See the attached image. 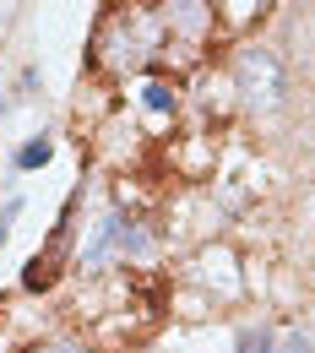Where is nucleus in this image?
Listing matches in <instances>:
<instances>
[{
  "label": "nucleus",
  "instance_id": "obj_1",
  "mask_svg": "<svg viewBox=\"0 0 315 353\" xmlns=\"http://www.w3.org/2000/svg\"><path fill=\"white\" fill-rule=\"evenodd\" d=\"M163 49V22L158 11H114L98 33V65L109 77H131Z\"/></svg>",
  "mask_w": 315,
  "mask_h": 353
},
{
  "label": "nucleus",
  "instance_id": "obj_2",
  "mask_svg": "<svg viewBox=\"0 0 315 353\" xmlns=\"http://www.w3.org/2000/svg\"><path fill=\"white\" fill-rule=\"evenodd\" d=\"M158 22L169 33V49L185 44V49H201L212 39L218 17H212V0H158Z\"/></svg>",
  "mask_w": 315,
  "mask_h": 353
},
{
  "label": "nucleus",
  "instance_id": "obj_3",
  "mask_svg": "<svg viewBox=\"0 0 315 353\" xmlns=\"http://www.w3.org/2000/svg\"><path fill=\"white\" fill-rule=\"evenodd\" d=\"M234 82L245 92V103H256V109H277L283 103V65L267 49H245L234 60Z\"/></svg>",
  "mask_w": 315,
  "mask_h": 353
},
{
  "label": "nucleus",
  "instance_id": "obj_4",
  "mask_svg": "<svg viewBox=\"0 0 315 353\" xmlns=\"http://www.w3.org/2000/svg\"><path fill=\"white\" fill-rule=\"evenodd\" d=\"M152 250V234H147V223H136V218H103L98 223V239H92V250H88V266H103V261H114V256H147Z\"/></svg>",
  "mask_w": 315,
  "mask_h": 353
},
{
  "label": "nucleus",
  "instance_id": "obj_5",
  "mask_svg": "<svg viewBox=\"0 0 315 353\" xmlns=\"http://www.w3.org/2000/svg\"><path fill=\"white\" fill-rule=\"evenodd\" d=\"M261 11H267V0H212V17H218L223 28H234V33H245Z\"/></svg>",
  "mask_w": 315,
  "mask_h": 353
},
{
  "label": "nucleus",
  "instance_id": "obj_6",
  "mask_svg": "<svg viewBox=\"0 0 315 353\" xmlns=\"http://www.w3.org/2000/svg\"><path fill=\"white\" fill-rule=\"evenodd\" d=\"M60 245H65V228L54 234L49 256H33V261H28V272H22V288H49V283H54V272H60Z\"/></svg>",
  "mask_w": 315,
  "mask_h": 353
},
{
  "label": "nucleus",
  "instance_id": "obj_7",
  "mask_svg": "<svg viewBox=\"0 0 315 353\" xmlns=\"http://www.w3.org/2000/svg\"><path fill=\"white\" fill-rule=\"evenodd\" d=\"M141 103H147L152 114H174V109H180V88H174L169 77H147V82H141Z\"/></svg>",
  "mask_w": 315,
  "mask_h": 353
},
{
  "label": "nucleus",
  "instance_id": "obj_8",
  "mask_svg": "<svg viewBox=\"0 0 315 353\" xmlns=\"http://www.w3.org/2000/svg\"><path fill=\"white\" fill-rule=\"evenodd\" d=\"M39 163H49V141H28L17 152V169H39Z\"/></svg>",
  "mask_w": 315,
  "mask_h": 353
},
{
  "label": "nucleus",
  "instance_id": "obj_9",
  "mask_svg": "<svg viewBox=\"0 0 315 353\" xmlns=\"http://www.w3.org/2000/svg\"><path fill=\"white\" fill-rule=\"evenodd\" d=\"M239 353H272V332H245V337H239Z\"/></svg>",
  "mask_w": 315,
  "mask_h": 353
}]
</instances>
